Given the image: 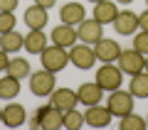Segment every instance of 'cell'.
Here are the masks:
<instances>
[{
	"label": "cell",
	"instance_id": "28",
	"mask_svg": "<svg viewBox=\"0 0 148 130\" xmlns=\"http://www.w3.org/2000/svg\"><path fill=\"white\" fill-rule=\"evenodd\" d=\"M20 0H0V12H15Z\"/></svg>",
	"mask_w": 148,
	"mask_h": 130
},
{
	"label": "cell",
	"instance_id": "21",
	"mask_svg": "<svg viewBox=\"0 0 148 130\" xmlns=\"http://www.w3.org/2000/svg\"><path fill=\"white\" fill-rule=\"evenodd\" d=\"M17 93H20V79L5 74V76L0 79V98L3 101H12Z\"/></svg>",
	"mask_w": 148,
	"mask_h": 130
},
{
	"label": "cell",
	"instance_id": "19",
	"mask_svg": "<svg viewBox=\"0 0 148 130\" xmlns=\"http://www.w3.org/2000/svg\"><path fill=\"white\" fill-rule=\"evenodd\" d=\"M47 47V35L42 30H30L25 35V52L30 54H42Z\"/></svg>",
	"mask_w": 148,
	"mask_h": 130
},
{
	"label": "cell",
	"instance_id": "10",
	"mask_svg": "<svg viewBox=\"0 0 148 130\" xmlns=\"http://www.w3.org/2000/svg\"><path fill=\"white\" fill-rule=\"evenodd\" d=\"M94 52H96V59H99L101 64H111V62H119L121 47H119L116 39H106V37H101V39L94 44Z\"/></svg>",
	"mask_w": 148,
	"mask_h": 130
},
{
	"label": "cell",
	"instance_id": "16",
	"mask_svg": "<svg viewBox=\"0 0 148 130\" xmlns=\"http://www.w3.org/2000/svg\"><path fill=\"white\" fill-rule=\"evenodd\" d=\"M119 15V7H116V0H101V3H96L94 5V20L101 22V25H114V20H116Z\"/></svg>",
	"mask_w": 148,
	"mask_h": 130
},
{
	"label": "cell",
	"instance_id": "18",
	"mask_svg": "<svg viewBox=\"0 0 148 130\" xmlns=\"http://www.w3.org/2000/svg\"><path fill=\"white\" fill-rule=\"evenodd\" d=\"M22 20H25V25L30 30H45V25H47V7H40V5L27 7Z\"/></svg>",
	"mask_w": 148,
	"mask_h": 130
},
{
	"label": "cell",
	"instance_id": "14",
	"mask_svg": "<svg viewBox=\"0 0 148 130\" xmlns=\"http://www.w3.org/2000/svg\"><path fill=\"white\" fill-rule=\"evenodd\" d=\"M49 103L64 113V110L77 108L79 98H77V91H72V89H54L52 93H49Z\"/></svg>",
	"mask_w": 148,
	"mask_h": 130
},
{
	"label": "cell",
	"instance_id": "15",
	"mask_svg": "<svg viewBox=\"0 0 148 130\" xmlns=\"http://www.w3.org/2000/svg\"><path fill=\"white\" fill-rule=\"evenodd\" d=\"M25 120H27L25 106L8 101V106L3 108V125H8V128H20V125H25Z\"/></svg>",
	"mask_w": 148,
	"mask_h": 130
},
{
	"label": "cell",
	"instance_id": "35",
	"mask_svg": "<svg viewBox=\"0 0 148 130\" xmlns=\"http://www.w3.org/2000/svg\"><path fill=\"white\" fill-rule=\"evenodd\" d=\"M86 3H91V5H96V3H101V0H86Z\"/></svg>",
	"mask_w": 148,
	"mask_h": 130
},
{
	"label": "cell",
	"instance_id": "26",
	"mask_svg": "<svg viewBox=\"0 0 148 130\" xmlns=\"http://www.w3.org/2000/svg\"><path fill=\"white\" fill-rule=\"evenodd\" d=\"M133 49H138L141 54L148 57V32L146 30H138L136 35H133Z\"/></svg>",
	"mask_w": 148,
	"mask_h": 130
},
{
	"label": "cell",
	"instance_id": "20",
	"mask_svg": "<svg viewBox=\"0 0 148 130\" xmlns=\"http://www.w3.org/2000/svg\"><path fill=\"white\" fill-rule=\"evenodd\" d=\"M0 49H5V52H20V49H25V37L15 30L5 32V35H0Z\"/></svg>",
	"mask_w": 148,
	"mask_h": 130
},
{
	"label": "cell",
	"instance_id": "6",
	"mask_svg": "<svg viewBox=\"0 0 148 130\" xmlns=\"http://www.w3.org/2000/svg\"><path fill=\"white\" fill-rule=\"evenodd\" d=\"M133 93L131 91H121V89H116V91H111L109 93V110L114 115H119V118H121V115H126V113H133Z\"/></svg>",
	"mask_w": 148,
	"mask_h": 130
},
{
	"label": "cell",
	"instance_id": "37",
	"mask_svg": "<svg viewBox=\"0 0 148 130\" xmlns=\"http://www.w3.org/2000/svg\"><path fill=\"white\" fill-rule=\"evenodd\" d=\"M146 7H148V0H146Z\"/></svg>",
	"mask_w": 148,
	"mask_h": 130
},
{
	"label": "cell",
	"instance_id": "31",
	"mask_svg": "<svg viewBox=\"0 0 148 130\" xmlns=\"http://www.w3.org/2000/svg\"><path fill=\"white\" fill-rule=\"evenodd\" d=\"M54 3H57V0H35V5H40V7H47V10L54 5Z\"/></svg>",
	"mask_w": 148,
	"mask_h": 130
},
{
	"label": "cell",
	"instance_id": "38",
	"mask_svg": "<svg viewBox=\"0 0 148 130\" xmlns=\"http://www.w3.org/2000/svg\"><path fill=\"white\" fill-rule=\"evenodd\" d=\"M146 125H148V118H146Z\"/></svg>",
	"mask_w": 148,
	"mask_h": 130
},
{
	"label": "cell",
	"instance_id": "22",
	"mask_svg": "<svg viewBox=\"0 0 148 130\" xmlns=\"http://www.w3.org/2000/svg\"><path fill=\"white\" fill-rule=\"evenodd\" d=\"M5 74H10V76H15V79H30V74H32V69H30V62H27L25 57H15V59H10V64H8V71Z\"/></svg>",
	"mask_w": 148,
	"mask_h": 130
},
{
	"label": "cell",
	"instance_id": "33",
	"mask_svg": "<svg viewBox=\"0 0 148 130\" xmlns=\"http://www.w3.org/2000/svg\"><path fill=\"white\" fill-rule=\"evenodd\" d=\"M116 3H121V5H131L133 0H116Z\"/></svg>",
	"mask_w": 148,
	"mask_h": 130
},
{
	"label": "cell",
	"instance_id": "36",
	"mask_svg": "<svg viewBox=\"0 0 148 130\" xmlns=\"http://www.w3.org/2000/svg\"><path fill=\"white\" fill-rule=\"evenodd\" d=\"M0 123H3V108H0Z\"/></svg>",
	"mask_w": 148,
	"mask_h": 130
},
{
	"label": "cell",
	"instance_id": "3",
	"mask_svg": "<svg viewBox=\"0 0 148 130\" xmlns=\"http://www.w3.org/2000/svg\"><path fill=\"white\" fill-rule=\"evenodd\" d=\"M57 89V79H54V71H32L30 74V91L35 96H49Z\"/></svg>",
	"mask_w": 148,
	"mask_h": 130
},
{
	"label": "cell",
	"instance_id": "17",
	"mask_svg": "<svg viewBox=\"0 0 148 130\" xmlns=\"http://www.w3.org/2000/svg\"><path fill=\"white\" fill-rule=\"evenodd\" d=\"M59 17H62L64 25H79L82 20L86 17V10L82 3H67V5H62V10H59Z\"/></svg>",
	"mask_w": 148,
	"mask_h": 130
},
{
	"label": "cell",
	"instance_id": "25",
	"mask_svg": "<svg viewBox=\"0 0 148 130\" xmlns=\"http://www.w3.org/2000/svg\"><path fill=\"white\" fill-rule=\"evenodd\" d=\"M82 125H84V113H79L77 108L64 110V128H69V130H79Z\"/></svg>",
	"mask_w": 148,
	"mask_h": 130
},
{
	"label": "cell",
	"instance_id": "9",
	"mask_svg": "<svg viewBox=\"0 0 148 130\" xmlns=\"http://www.w3.org/2000/svg\"><path fill=\"white\" fill-rule=\"evenodd\" d=\"M111 118H114V113L109 110V106H86V113H84V123L91 125V128H106V125L111 123Z\"/></svg>",
	"mask_w": 148,
	"mask_h": 130
},
{
	"label": "cell",
	"instance_id": "7",
	"mask_svg": "<svg viewBox=\"0 0 148 130\" xmlns=\"http://www.w3.org/2000/svg\"><path fill=\"white\" fill-rule=\"evenodd\" d=\"M35 115H37V120H40V128H42V130L64 128V113L59 108H54L52 103H49V106H40Z\"/></svg>",
	"mask_w": 148,
	"mask_h": 130
},
{
	"label": "cell",
	"instance_id": "5",
	"mask_svg": "<svg viewBox=\"0 0 148 130\" xmlns=\"http://www.w3.org/2000/svg\"><path fill=\"white\" fill-rule=\"evenodd\" d=\"M69 62L74 64L77 69H91L96 64V52L91 44H86V42H82V44H74V47H69Z\"/></svg>",
	"mask_w": 148,
	"mask_h": 130
},
{
	"label": "cell",
	"instance_id": "11",
	"mask_svg": "<svg viewBox=\"0 0 148 130\" xmlns=\"http://www.w3.org/2000/svg\"><path fill=\"white\" fill-rule=\"evenodd\" d=\"M52 44H59V47H64V49H69V47H74L77 42H79V35H77V27L74 25H57L52 30Z\"/></svg>",
	"mask_w": 148,
	"mask_h": 130
},
{
	"label": "cell",
	"instance_id": "13",
	"mask_svg": "<svg viewBox=\"0 0 148 130\" xmlns=\"http://www.w3.org/2000/svg\"><path fill=\"white\" fill-rule=\"evenodd\" d=\"M77 98H79L82 106H96L104 98V89H101L96 81H86V83H82L79 89H77Z\"/></svg>",
	"mask_w": 148,
	"mask_h": 130
},
{
	"label": "cell",
	"instance_id": "8",
	"mask_svg": "<svg viewBox=\"0 0 148 130\" xmlns=\"http://www.w3.org/2000/svg\"><path fill=\"white\" fill-rule=\"evenodd\" d=\"M77 35H79L82 42H86V44H91V47H94L96 42L104 37V25H101V22H96L94 17H89V20L84 17V20L77 25Z\"/></svg>",
	"mask_w": 148,
	"mask_h": 130
},
{
	"label": "cell",
	"instance_id": "23",
	"mask_svg": "<svg viewBox=\"0 0 148 130\" xmlns=\"http://www.w3.org/2000/svg\"><path fill=\"white\" fill-rule=\"evenodd\" d=\"M128 91L133 93V98H148V74L141 71V74H136V76H131Z\"/></svg>",
	"mask_w": 148,
	"mask_h": 130
},
{
	"label": "cell",
	"instance_id": "30",
	"mask_svg": "<svg viewBox=\"0 0 148 130\" xmlns=\"http://www.w3.org/2000/svg\"><path fill=\"white\" fill-rule=\"evenodd\" d=\"M8 64H10V57L5 49H0V71H8Z\"/></svg>",
	"mask_w": 148,
	"mask_h": 130
},
{
	"label": "cell",
	"instance_id": "29",
	"mask_svg": "<svg viewBox=\"0 0 148 130\" xmlns=\"http://www.w3.org/2000/svg\"><path fill=\"white\" fill-rule=\"evenodd\" d=\"M138 30H146L148 32V7H146V12L138 15Z\"/></svg>",
	"mask_w": 148,
	"mask_h": 130
},
{
	"label": "cell",
	"instance_id": "32",
	"mask_svg": "<svg viewBox=\"0 0 148 130\" xmlns=\"http://www.w3.org/2000/svg\"><path fill=\"white\" fill-rule=\"evenodd\" d=\"M30 128H40V120H37V115H35V118H30Z\"/></svg>",
	"mask_w": 148,
	"mask_h": 130
},
{
	"label": "cell",
	"instance_id": "1",
	"mask_svg": "<svg viewBox=\"0 0 148 130\" xmlns=\"http://www.w3.org/2000/svg\"><path fill=\"white\" fill-rule=\"evenodd\" d=\"M40 59H42V69L57 74L69 64V52L64 47H59V44H52V47H45V52L40 54Z\"/></svg>",
	"mask_w": 148,
	"mask_h": 130
},
{
	"label": "cell",
	"instance_id": "12",
	"mask_svg": "<svg viewBox=\"0 0 148 130\" xmlns=\"http://www.w3.org/2000/svg\"><path fill=\"white\" fill-rule=\"evenodd\" d=\"M114 30L123 37H131L138 32V15L131 10H119L116 20H114Z\"/></svg>",
	"mask_w": 148,
	"mask_h": 130
},
{
	"label": "cell",
	"instance_id": "27",
	"mask_svg": "<svg viewBox=\"0 0 148 130\" xmlns=\"http://www.w3.org/2000/svg\"><path fill=\"white\" fill-rule=\"evenodd\" d=\"M15 25H17V20H15V15H12V12H0V35H5V32L15 30Z\"/></svg>",
	"mask_w": 148,
	"mask_h": 130
},
{
	"label": "cell",
	"instance_id": "4",
	"mask_svg": "<svg viewBox=\"0 0 148 130\" xmlns=\"http://www.w3.org/2000/svg\"><path fill=\"white\" fill-rule=\"evenodd\" d=\"M143 64H146V54H141L138 49H121L119 54V69L128 76H136V74L143 71Z\"/></svg>",
	"mask_w": 148,
	"mask_h": 130
},
{
	"label": "cell",
	"instance_id": "2",
	"mask_svg": "<svg viewBox=\"0 0 148 130\" xmlns=\"http://www.w3.org/2000/svg\"><path fill=\"white\" fill-rule=\"evenodd\" d=\"M96 83L104 91H116V89H121V83H123V71L119 66H114V62L101 64V69L96 71Z\"/></svg>",
	"mask_w": 148,
	"mask_h": 130
},
{
	"label": "cell",
	"instance_id": "24",
	"mask_svg": "<svg viewBox=\"0 0 148 130\" xmlns=\"http://www.w3.org/2000/svg\"><path fill=\"white\" fill-rule=\"evenodd\" d=\"M119 128L121 130H143L146 128V118H141V115H136V113H126V115H121Z\"/></svg>",
	"mask_w": 148,
	"mask_h": 130
},
{
	"label": "cell",
	"instance_id": "34",
	"mask_svg": "<svg viewBox=\"0 0 148 130\" xmlns=\"http://www.w3.org/2000/svg\"><path fill=\"white\" fill-rule=\"evenodd\" d=\"M143 71L148 74V57H146V64H143Z\"/></svg>",
	"mask_w": 148,
	"mask_h": 130
}]
</instances>
